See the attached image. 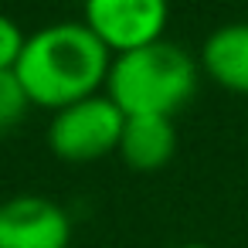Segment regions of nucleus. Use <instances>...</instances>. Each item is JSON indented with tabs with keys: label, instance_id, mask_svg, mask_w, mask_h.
Returning <instances> with one entry per match:
<instances>
[{
	"label": "nucleus",
	"instance_id": "obj_1",
	"mask_svg": "<svg viewBox=\"0 0 248 248\" xmlns=\"http://www.w3.org/2000/svg\"><path fill=\"white\" fill-rule=\"evenodd\" d=\"M109 65L112 51L82 21H58L28 34L14 75L21 78L31 106L58 112L78 99L99 95L109 78Z\"/></svg>",
	"mask_w": 248,
	"mask_h": 248
},
{
	"label": "nucleus",
	"instance_id": "obj_2",
	"mask_svg": "<svg viewBox=\"0 0 248 248\" xmlns=\"http://www.w3.org/2000/svg\"><path fill=\"white\" fill-rule=\"evenodd\" d=\"M197 89V62L173 41H153L112 55L106 95L123 116H170Z\"/></svg>",
	"mask_w": 248,
	"mask_h": 248
},
{
	"label": "nucleus",
	"instance_id": "obj_3",
	"mask_svg": "<svg viewBox=\"0 0 248 248\" xmlns=\"http://www.w3.org/2000/svg\"><path fill=\"white\" fill-rule=\"evenodd\" d=\"M123 123L126 116L109 95H89L51 116L48 146L68 163H89L119 150Z\"/></svg>",
	"mask_w": 248,
	"mask_h": 248
},
{
	"label": "nucleus",
	"instance_id": "obj_4",
	"mask_svg": "<svg viewBox=\"0 0 248 248\" xmlns=\"http://www.w3.org/2000/svg\"><path fill=\"white\" fill-rule=\"evenodd\" d=\"M170 0H85L82 24L112 51H133L163 38Z\"/></svg>",
	"mask_w": 248,
	"mask_h": 248
},
{
	"label": "nucleus",
	"instance_id": "obj_5",
	"mask_svg": "<svg viewBox=\"0 0 248 248\" xmlns=\"http://www.w3.org/2000/svg\"><path fill=\"white\" fill-rule=\"evenodd\" d=\"M72 217L58 201L21 194L0 204V248H68Z\"/></svg>",
	"mask_w": 248,
	"mask_h": 248
},
{
	"label": "nucleus",
	"instance_id": "obj_6",
	"mask_svg": "<svg viewBox=\"0 0 248 248\" xmlns=\"http://www.w3.org/2000/svg\"><path fill=\"white\" fill-rule=\"evenodd\" d=\"M201 68L217 85L248 95V21L214 28L201 45Z\"/></svg>",
	"mask_w": 248,
	"mask_h": 248
},
{
	"label": "nucleus",
	"instance_id": "obj_7",
	"mask_svg": "<svg viewBox=\"0 0 248 248\" xmlns=\"http://www.w3.org/2000/svg\"><path fill=\"white\" fill-rule=\"evenodd\" d=\"M177 153V129L170 116H126L119 156L133 170H160Z\"/></svg>",
	"mask_w": 248,
	"mask_h": 248
},
{
	"label": "nucleus",
	"instance_id": "obj_8",
	"mask_svg": "<svg viewBox=\"0 0 248 248\" xmlns=\"http://www.w3.org/2000/svg\"><path fill=\"white\" fill-rule=\"evenodd\" d=\"M28 109H31V99H28L21 78L14 72H0V136L11 133L24 119Z\"/></svg>",
	"mask_w": 248,
	"mask_h": 248
},
{
	"label": "nucleus",
	"instance_id": "obj_9",
	"mask_svg": "<svg viewBox=\"0 0 248 248\" xmlns=\"http://www.w3.org/2000/svg\"><path fill=\"white\" fill-rule=\"evenodd\" d=\"M24 41H28V34L21 31V24L7 14H0V72H14Z\"/></svg>",
	"mask_w": 248,
	"mask_h": 248
},
{
	"label": "nucleus",
	"instance_id": "obj_10",
	"mask_svg": "<svg viewBox=\"0 0 248 248\" xmlns=\"http://www.w3.org/2000/svg\"><path fill=\"white\" fill-rule=\"evenodd\" d=\"M173 248H211V245H201V241H184V245H173Z\"/></svg>",
	"mask_w": 248,
	"mask_h": 248
}]
</instances>
